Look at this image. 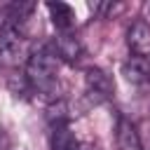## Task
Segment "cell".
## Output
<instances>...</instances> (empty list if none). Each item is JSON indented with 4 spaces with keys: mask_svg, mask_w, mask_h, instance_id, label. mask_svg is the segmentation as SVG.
<instances>
[{
    "mask_svg": "<svg viewBox=\"0 0 150 150\" xmlns=\"http://www.w3.org/2000/svg\"><path fill=\"white\" fill-rule=\"evenodd\" d=\"M26 84L49 103L59 101V56L49 47H38L26 59Z\"/></svg>",
    "mask_w": 150,
    "mask_h": 150,
    "instance_id": "1",
    "label": "cell"
},
{
    "mask_svg": "<svg viewBox=\"0 0 150 150\" xmlns=\"http://www.w3.org/2000/svg\"><path fill=\"white\" fill-rule=\"evenodd\" d=\"M21 56H26V38H23V33L19 28H9V26L0 28V63L14 66V63H19Z\"/></svg>",
    "mask_w": 150,
    "mask_h": 150,
    "instance_id": "2",
    "label": "cell"
},
{
    "mask_svg": "<svg viewBox=\"0 0 150 150\" xmlns=\"http://www.w3.org/2000/svg\"><path fill=\"white\" fill-rule=\"evenodd\" d=\"M84 89L94 103L110 101L115 94V82L103 68H87L84 70Z\"/></svg>",
    "mask_w": 150,
    "mask_h": 150,
    "instance_id": "3",
    "label": "cell"
},
{
    "mask_svg": "<svg viewBox=\"0 0 150 150\" xmlns=\"http://www.w3.org/2000/svg\"><path fill=\"white\" fill-rule=\"evenodd\" d=\"M127 45H129L134 56L150 59V23L143 19L134 21L129 33H127Z\"/></svg>",
    "mask_w": 150,
    "mask_h": 150,
    "instance_id": "4",
    "label": "cell"
},
{
    "mask_svg": "<svg viewBox=\"0 0 150 150\" xmlns=\"http://www.w3.org/2000/svg\"><path fill=\"white\" fill-rule=\"evenodd\" d=\"M122 75L127 82L136 84V87H143L150 82V59H143V56H129L124 63H122Z\"/></svg>",
    "mask_w": 150,
    "mask_h": 150,
    "instance_id": "5",
    "label": "cell"
},
{
    "mask_svg": "<svg viewBox=\"0 0 150 150\" xmlns=\"http://www.w3.org/2000/svg\"><path fill=\"white\" fill-rule=\"evenodd\" d=\"M54 54H56L61 61L75 63V61H80V56H82V45H80V40H77L73 33H59V35L54 38Z\"/></svg>",
    "mask_w": 150,
    "mask_h": 150,
    "instance_id": "6",
    "label": "cell"
},
{
    "mask_svg": "<svg viewBox=\"0 0 150 150\" xmlns=\"http://www.w3.org/2000/svg\"><path fill=\"white\" fill-rule=\"evenodd\" d=\"M115 138H117L120 150H143L141 136H138V131H136L134 122H131V120H127V117H117Z\"/></svg>",
    "mask_w": 150,
    "mask_h": 150,
    "instance_id": "7",
    "label": "cell"
},
{
    "mask_svg": "<svg viewBox=\"0 0 150 150\" xmlns=\"http://www.w3.org/2000/svg\"><path fill=\"white\" fill-rule=\"evenodd\" d=\"M47 9H49V16H52V23L56 26L59 33H70V28L75 26V12L70 5L66 2H47Z\"/></svg>",
    "mask_w": 150,
    "mask_h": 150,
    "instance_id": "8",
    "label": "cell"
},
{
    "mask_svg": "<svg viewBox=\"0 0 150 150\" xmlns=\"http://www.w3.org/2000/svg\"><path fill=\"white\" fill-rule=\"evenodd\" d=\"M49 150H80V141L70 131L68 124L54 127L52 129V136H49Z\"/></svg>",
    "mask_w": 150,
    "mask_h": 150,
    "instance_id": "9",
    "label": "cell"
},
{
    "mask_svg": "<svg viewBox=\"0 0 150 150\" xmlns=\"http://www.w3.org/2000/svg\"><path fill=\"white\" fill-rule=\"evenodd\" d=\"M148 12H150V5H148Z\"/></svg>",
    "mask_w": 150,
    "mask_h": 150,
    "instance_id": "10",
    "label": "cell"
},
{
    "mask_svg": "<svg viewBox=\"0 0 150 150\" xmlns=\"http://www.w3.org/2000/svg\"><path fill=\"white\" fill-rule=\"evenodd\" d=\"M84 150H89V148H84Z\"/></svg>",
    "mask_w": 150,
    "mask_h": 150,
    "instance_id": "11",
    "label": "cell"
}]
</instances>
